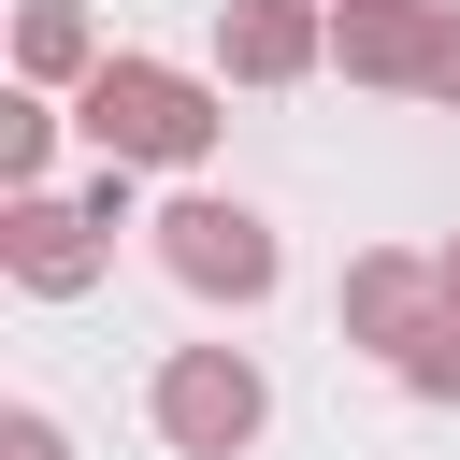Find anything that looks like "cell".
Segmentation results:
<instances>
[{
	"label": "cell",
	"mask_w": 460,
	"mask_h": 460,
	"mask_svg": "<svg viewBox=\"0 0 460 460\" xmlns=\"http://www.w3.org/2000/svg\"><path fill=\"white\" fill-rule=\"evenodd\" d=\"M72 129L101 144V172H201L216 158V129H230V101H216V72H172V58H101L86 72V101H72Z\"/></svg>",
	"instance_id": "obj_1"
},
{
	"label": "cell",
	"mask_w": 460,
	"mask_h": 460,
	"mask_svg": "<svg viewBox=\"0 0 460 460\" xmlns=\"http://www.w3.org/2000/svg\"><path fill=\"white\" fill-rule=\"evenodd\" d=\"M144 244H158V273H172L187 302H230V316L288 288V244H273V216H259V201H230V187H187V201H158V230H144Z\"/></svg>",
	"instance_id": "obj_2"
},
{
	"label": "cell",
	"mask_w": 460,
	"mask_h": 460,
	"mask_svg": "<svg viewBox=\"0 0 460 460\" xmlns=\"http://www.w3.org/2000/svg\"><path fill=\"white\" fill-rule=\"evenodd\" d=\"M144 417H158L172 460H244V446L273 431V374H259L244 345H172L158 388H144Z\"/></svg>",
	"instance_id": "obj_3"
},
{
	"label": "cell",
	"mask_w": 460,
	"mask_h": 460,
	"mask_svg": "<svg viewBox=\"0 0 460 460\" xmlns=\"http://www.w3.org/2000/svg\"><path fill=\"white\" fill-rule=\"evenodd\" d=\"M331 316H345V345L359 359H417L431 331H446V259H417V244H359L345 259V288H331Z\"/></svg>",
	"instance_id": "obj_4"
},
{
	"label": "cell",
	"mask_w": 460,
	"mask_h": 460,
	"mask_svg": "<svg viewBox=\"0 0 460 460\" xmlns=\"http://www.w3.org/2000/svg\"><path fill=\"white\" fill-rule=\"evenodd\" d=\"M101 259H115V244L86 230V201H72V187H29V201L0 216V273H14L29 302H86V288H101Z\"/></svg>",
	"instance_id": "obj_5"
},
{
	"label": "cell",
	"mask_w": 460,
	"mask_h": 460,
	"mask_svg": "<svg viewBox=\"0 0 460 460\" xmlns=\"http://www.w3.org/2000/svg\"><path fill=\"white\" fill-rule=\"evenodd\" d=\"M216 72L230 86H302V72H331V14L316 0H216Z\"/></svg>",
	"instance_id": "obj_6"
},
{
	"label": "cell",
	"mask_w": 460,
	"mask_h": 460,
	"mask_svg": "<svg viewBox=\"0 0 460 460\" xmlns=\"http://www.w3.org/2000/svg\"><path fill=\"white\" fill-rule=\"evenodd\" d=\"M431 43H446V0H345V14H331V72H345V86H402V101H417Z\"/></svg>",
	"instance_id": "obj_7"
},
{
	"label": "cell",
	"mask_w": 460,
	"mask_h": 460,
	"mask_svg": "<svg viewBox=\"0 0 460 460\" xmlns=\"http://www.w3.org/2000/svg\"><path fill=\"white\" fill-rule=\"evenodd\" d=\"M101 58H115V43L86 29V0H29V14H14V72H29L43 101H86V72H101Z\"/></svg>",
	"instance_id": "obj_8"
},
{
	"label": "cell",
	"mask_w": 460,
	"mask_h": 460,
	"mask_svg": "<svg viewBox=\"0 0 460 460\" xmlns=\"http://www.w3.org/2000/svg\"><path fill=\"white\" fill-rule=\"evenodd\" d=\"M58 129H72V101H43V86H14V101H0V172H14V201L58 172Z\"/></svg>",
	"instance_id": "obj_9"
},
{
	"label": "cell",
	"mask_w": 460,
	"mask_h": 460,
	"mask_svg": "<svg viewBox=\"0 0 460 460\" xmlns=\"http://www.w3.org/2000/svg\"><path fill=\"white\" fill-rule=\"evenodd\" d=\"M431 259H446V331L402 359V388H417V402H460V244H431Z\"/></svg>",
	"instance_id": "obj_10"
},
{
	"label": "cell",
	"mask_w": 460,
	"mask_h": 460,
	"mask_svg": "<svg viewBox=\"0 0 460 460\" xmlns=\"http://www.w3.org/2000/svg\"><path fill=\"white\" fill-rule=\"evenodd\" d=\"M72 201H86V230H101V244H115V230H158V216H144V201H129V172H86V187H72Z\"/></svg>",
	"instance_id": "obj_11"
},
{
	"label": "cell",
	"mask_w": 460,
	"mask_h": 460,
	"mask_svg": "<svg viewBox=\"0 0 460 460\" xmlns=\"http://www.w3.org/2000/svg\"><path fill=\"white\" fill-rule=\"evenodd\" d=\"M0 460H72V431H58L43 402H14V417H0Z\"/></svg>",
	"instance_id": "obj_12"
},
{
	"label": "cell",
	"mask_w": 460,
	"mask_h": 460,
	"mask_svg": "<svg viewBox=\"0 0 460 460\" xmlns=\"http://www.w3.org/2000/svg\"><path fill=\"white\" fill-rule=\"evenodd\" d=\"M417 101H431V115H460V0H446V43H431V72H417Z\"/></svg>",
	"instance_id": "obj_13"
},
{
	"label": "cell",
	"mask_w": 460,
	"mask_h": 460,
	"mask_svg": "<svg viewBox=\"0 0 460 460\" xmlns=\"http://www.w3.org/2000/svg\"><path fill=\"white\" fill-rule=\"evenodd\" d=\"M316 14H345V0H316Z\"/></svg>",
	"instance_id": "obj_14"
}]
</instances>
